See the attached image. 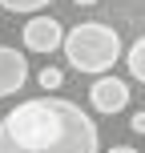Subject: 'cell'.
I'll return each mask as SVG.
<instances>
[{
  "mask_svg": "<svg viewBox=\"0 0 145 153\" xmlns=\"http://www.w3.org/2000/svg\"><path fill=\"white\" fill-rule=\"evenodd\" d=\"M0 153H101V133L81 105L32 97L4 113Z\"/></svg>",
  "mask_w": 145,
  "mask_h": 153,
  "instance_id": "cell-1",
  "label": "cell"
},
{
  "mask_svg": "<svg viewBox=\"0 0 145 153\" xmlns=\"http://www.w3.org/2000/svg\"><path fill=\"white\" fill-rule=\"evenodd\" d=\"M61 53H65V61H69L77 73L105 76L121 61V36H117V28H109V24L89 20V24H77V28L65 32Z\"/></svg>",
  "mask_w": 145,
  "mask_h": 153,
  "instance_id": "cell-2",
  "label": "cell"
},
{
  "mask_svg": "<svg viewBox=\"0 0 145 153\" xmlns=\"http://www.w3.org/2000/svg\"><path fill=\"white\" fill-rule=\"evenodd\" d=\"M20 36H24V48H28V53H57L61 40H65V24L36 12V16H28V24L20 28Z\"/></svg>",
  "mask_w": 145,
  "mask_h": 153,
  "instance_id": "cell-3",
  "label": "cell"
},
{
  "mask_svg": "<svg viewBox=\"0 0 145 153\" xmlns=\"http://www.w3.org/2000/svg\"><path fill=\"white\" fill-rule=\"evenodd\" d=\"M89 101H93V109H97V113L113 117V113H121V109L129 105V85H125L121 76L105 73V76H97V81H93V89H89Z\"/></svg>",
  "mask_w": 145,
  "mask_h": 153,
  "instance_id": "cell-4",
  "label": "cell"
},
{
  "mask_svg": "<svg viewBox=\"0 0 145 153\" xmlns=\"http://www.w3.org/2000/svg\"><path fill=\"white\" fill-rule=\"evenodd\" d=\"M24 81H28V61H24V53H20V48L0 45V97L20 93Z\"/></svg>",
  "mask_w": 145,
  "mask_h": 153,
  "instance_id": "cell-5",
  "label": "cell"
},
{
  "mask_svg": "<svg viewBox=\"0 0 145 153\" xmlns=\"http://www.w3.org/2000/svg\"><path fill=\"white\" fill-rule=\"evenodd\" d=\"M125 69H129L133 81L145 85V36H137V40L129 45V53H125Z\"/></svg>",
  "mask_w": 145,
  "mask_h": 153,
  "instance_id": "cell-6",
  "label": "cell"
},
{
  "mask_svg": "<svg viewBox=\"0 0 145 153\" xmlns=\"http://www.w3.org/2000/svg\"><path fill=\"white\" fill-rule=\"evenodd\" d=\"M53 0H0V8H8V12H28V16H36L40 8H48Z\"/></svg>",
  "mask_w": 145,
  "mask_h": 153,
  "instance_id": "cell-7",
  "label": "cell"
},
{
  "mask_svg": "<svg viewBox=\"0 0 145 153\" xmlns=\"http://www.w3.org/2000/svg\"><path fill=\"white\" fill-rule=\"evenodd\" d=\"M36 81H40V89H45V93H57V89L65 85V73L57 69V65H48V69H40V76H36Z\"/></svg>",
  "mask_w": 145,
  "mask_h": 153,
  "instance_id": "cell-8",
  "label": "cell"
},
{
  "mask_svg": "<svg viewBox=\"0 0 145 153\" xmlns=\"http://www.w3.org/2000/svg\"><path fill=\"white\" fill-rule=\"evenodd\" d=\"M129 129H133V133H141V137H145V109H137V113L129 117Z\"/></svg>",
  "mask_w": 145,
  "mask_h": 153,
  "instance_id": "cell-9",
  "label": "cell"
},
{
  "mask_svg": "<svg viewBox=\"0 0 145 153\" xmlns=\"http://www.w3.org/2000/svg\"><path fill=\"white\" fill-rule=\"evenodd\" d=\"M109 153H137V149H133V145H113Z\"/></svg>",
  "mask_w": 145,
  "mask_h": 153,
  "instance_id": "cell-10",
  "label": "cell"
},
{
  "mask_svg": "<svg viewBox=\"0 0 145 153\" xmlns=\"http://www.w3.org/2000/svg\"><path fill=\"white\" fill-rule=\"evenodd\" d=\"M73 4H77V8H93L97 0H73Z\"/></svg>",
  "mask_w": 145,
  "mask_h": 153,
  "instance_id": "cell-11",
  "label": "cell"
}]
</instances>
